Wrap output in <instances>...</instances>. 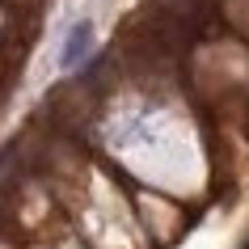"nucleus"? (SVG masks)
Segmentation results:
<instances>
[{
    "label": "nucleus",
    "instance_id": "f257e3e1",
    "mask_svg": "<svg viewBox=\"0 0 249 249\" xmlns=\"http://www.w3.org/2000/svg\"><path fill=\"white\" fill-rule=\"evenodd\" d=\"M93 47V26L89 21H76V26L68 30V38H64V51H59V64L64 68H76L80 59H85V51Z\"/></svg>",
    "mask_w": 249,
    "mask_h": 249
}]
</instances>
